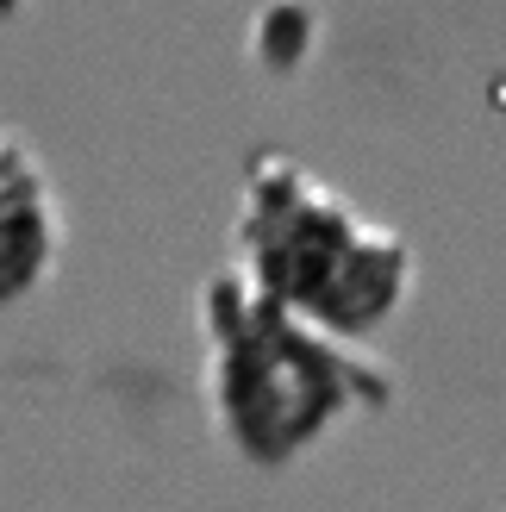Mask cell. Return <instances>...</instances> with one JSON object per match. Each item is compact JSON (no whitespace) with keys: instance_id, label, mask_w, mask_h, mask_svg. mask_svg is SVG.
<instances>
[{"instance_id":"6da1fadb","label":"cell","mask_w":506,"mask_h":512,"mask_svg":"<svg viewBox=\"0 0 506 512\" xmlns=\"http://www.w3.org/2000/svg\"><path fill=\"white\" fill-rule=\"evenodd\" d=\"M200 331H207V394L213 419L250 463H282L338 406L357 400V356H344L325 325L269 300L238 263L200 288Z\"/></svg>"},{"instance_id":"7a4b0ae2","label":"cell","mask_w":506,"mask_h":512,"mask_svg":"<svg viewBox=\"0 0 506 512\" xmlns=\"http://www.w3.org/2000/svg\"><path fill=\"white\" fill-rule=\"evenodd\" d=\"M232 244L238 269L269 300L332 331H363L388 319L407 288V244L363 225L288 157H263L250 169Z\"/></svg>"},{"instance_id":"277c9868","label":"cell","mask_w":506,"mask_h":512,"mask_svg":"<svg viewBox=\"0 0 506 512\" xmlns=\"http://www.w3.org/2000/svg\"><path fill=\"white\" fill-rule=\"evenodd\" d=\"M313 44H319V7L313 0H263L257 19H250V57L275 75L300 69L313 57Z\"/></svg>"},{"instance_id":"3957f363","label":"cell","mask_w":506,"mask_h":512,"mask_svg":"<svg viewBox=\"0 0 506 512\" xmlns=\"http://www.w3.org/2000/svg\"><path fill=\"white\" fill-rule=\"evenodd\" d=\"M63 250L57 182L13 125H0V306L38 294Z\"/></svg>"}]
</instances>
